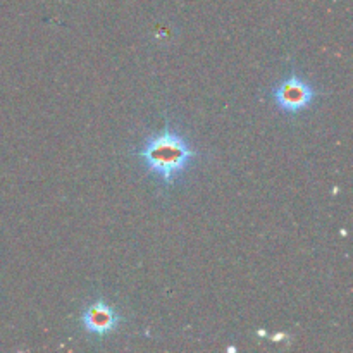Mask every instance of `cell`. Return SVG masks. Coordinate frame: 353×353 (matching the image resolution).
<instances>
[{
    "label": "cell",
    "mask_w": 353,
    "mask_h": 353,
    "mask_svg": "<svg viewBox=\"0 0 353 353\" xmlns=\"http://www.w3.org/2000/svg\"><path fill=\"white\" fill-rule=\"evenodd\" d=\"M143 168L164 185H174L195 159L196 152L169 124L152 134L137 152Z\"/></svg>",
    "instance_id": "cell-1"
},
{
    "label": "cell",
    "mask_w": 353,
    "mask_h": 353,
    "mask_svg": "<svg viewBox=\"0 0 353 353\" xmlns=\"http://www.w3.org/2000/svg\"><path fill=\"white\" fill-rule=\"evenodd\" d=\"M316 95V88L296 72H292L272 90V99L278 109L288 114H296L307 109L314 102Z\"/></svg>",
    "instance_id": "cell-2"
},
{
    "label": "cell",
    "mask_w": 353,
    "mask_h": 353,
    "mask_svg": "<svg viewBox=\"0 0 353 353\" xmlns=\"http://www.w3.org/2000/svg\"><path fill=\"white\" fill-rule=\"evenodd\" d=\"M81 323L88 333L95 334V336H105L119 326V316L105 300L99 299L93 300L86 307L81 316Z\"/></svg>",
    "instance_id": "cell-3"
}]
</instances>
